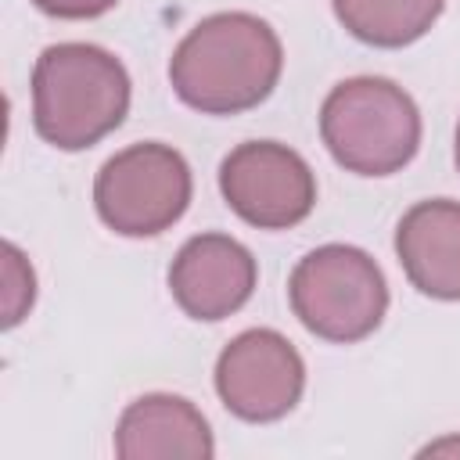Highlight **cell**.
<instances>
[{
    "mask_svg": "<svg viewBox=\"0 0 460 460\" xmlns=\"http://www.w3.org/2000/svg\"><path fill=\"white\" fill-rule=\"evenodd\" d=\"M129 111V75L93 43H54L32 68V126L61 147L83 151L108 137Z\"/></svg>",
    "mask_w": 460,
    "mask_h": 460,
    "instance_id": "obj_2",
    "label": "cell"
},
{
    "mask_svg": "<svg viewBox=\"0 0 460 460\" xmlns=\"http://www.w3.org/2000/svg\"><path fill=\"white\" fill-rule=\"evenodd\" d=\"M32 4L54 18H97L115 7V0H32Z\"/></svg>",
    "mask_w": 460,
    "mask_h": 460,
    "instance_id": "obj_13",
    "label": "cell"
},
{
    "mask_svg": "<svg viewBox=\"0 0 460 460\" xmlns=\"http://www.w3.org/2000/svg\"><path fill=\"white\" fill-rule=\"evenodd\" d=\"M320 137L338 165L359 176L399 172L420 147L413 97L381 75L338 83L320 108Z\"/></svg>",
    "mask_w": 460,
    "mask_h": 460,
    "instance_id": "obj_3",
    "label": "cell"
},
{
    "mask_svg": "<svg viewBox=\"0 0 460 460\" xmlns=\"http://www.w3.org/2000/svg\"><path fill=\"white\" fill-rule=\"evenodd\" d=\"M284 68L277 32L248 14L223 11L201 18L172 50L169 83L176 97L205 115H237L262 104Z\"/></svg>",
    "mask_w": 460,
    "mask_h": 460,
    "instance_id": "obj_1",
    "label": "cell"
},
{
    "mask_svg": "<svg viewBox=\"0 0 460 460\" xmlns=\"http://www.w3.org/2000/svg\"><path fill=\"white\" fill-rule=\"evenodd\" d=\"M456 165H460V126H456Z\"/></svg>",
    "mask_w": 460,
    "mask_h": 460,
    "instance_id": "obj_14",
    "label": "cell"
},
{
    "mask_svg": "<svg viewBox=\"0 0 460 460\" xmlns=\"http://www.w3.org/2000/svg\"><path fill=\"white\" fill-rule=\"evenodd\" d=\"M190 165L169 144L147 140L111 155L93 183V205L104 226L122 237H155L190 205Z\"/></svg>",
    "mask_w": 460,
    "mask_h": 460,
    "instance_id": "obj_5",
    "label": "cell"
},
{
    "mask_svg": "<svg viewBox=\"0 0 460 460\" xmlns=\"http://www.w3.org/2000/svg\"><path fill=\"white\" fill-rule=\"evenodd\" d=\"M4 323L14 327L36 298V277L14 244H4Z\"/></svg>",
    "mask_w": 460,
    "mask_h": 460,
    "instance_id": "obj_12",
    "label": "cell"
},
{
    "mask_svg": "<svg viewBox=\"0 0 460 460\" xmlns=\"http://www.w3.org/2000/svg\"><path fill=\"white\" fill-rule=\"evenodd\" d=\"M115 453L122 460H208L216 453L208 420L183 395H140L115 428Z\"/></svg>",
    "mask_w": 460,
    "mask_h": 460,
    "instance_id": "obj_9",
    "label": "cell"
},
{
    "mask_svg": "<svg viewBox=\"0 0 460 460\" xmlns=\"http://www.w3.org/2000/svg\"><path fill=\"white\" fill-rule=\"evenodd\" d=\"M446 0H334L338 22L370 47H406L420 40Z\"/></svg>",
    "mask_w": 460,
    "mask_h": 460,
    "instance_id": "obj_11",
    "label": "cell"
},
{
    "mask_svg": "<svg viewBox=\"0 0 460 460\" xmlns=\"http://www.w3.org/2000/svg\"><path fill=\"white\" fill-rule=\"evenodd\" d=\"M288 295L302 327L338 345L374 334L388 309L381 266L352 244H323L298 259Z\"/></svg>",
    "mask_w": 460,
    "mask_h": 460,
    "instance_id": "obj_4",
    "label": "cell"
},
{
    "mask_svg": "<svg viewBox=\"0 0 460 460\" xmlns=\"http://www.w3.org/2000/svg\"><path fill=\"white\" fill-rule=\"evenodd\" d=\"M226 205L259 230H288L316 205V176L309 162L277 140L237 144L219 165Z\"/></svg>",
    "mask_w": 460,
    "mask_h": 460,
    "instance_id": "obj_6",
    "label": "cell"
},
{
    "mask_svg": "<svg viewBox=\"0 0 460 460\" xmlns=\"http://www.w3.org/2000/svg\"><path fill=\"white\" fill-rule=\"evenodd\" d=\"M395 252L420 295L460 298V201H417L395 230Z\"/></svg>",
    "mask_w": 460,
    "mask_h": 460,
    "instance_id": "obj_10",
    "label": "cell"
},
{
    "mask_svg": "<svg viewBox=\"0 0 460 460\" xmlns=\"http://www.w3.org/2000/svg\"><path fill=\"white\" fill-rule=\"evenodd\" d=\"M255 277V259L241 241L226 234H198L176 252L169 291L187 316L223 320L252 298Z\"/></svg>",
    "mask_w": 460,
    "mask_h": 460,
    "instance_id": "obj_8",
    "label": "cell"
},
{
    "mask_svg": "<svg viewBox=\"0 0 460 460\" xmlns=\"http://www.w3.org/2000/svg\"><path fill=\"white\" fill-rule=\"evenodd\" d=\"M305 388L298 349L270 327L237 334L216 359V392L223 406L252 424L280 420L295 410Z\"/></svg>",
    "mask_w": 460,
    "mask_h": 460,
    "instance_id": "obj_7",
    "label": "cell"
}]
</instances>
